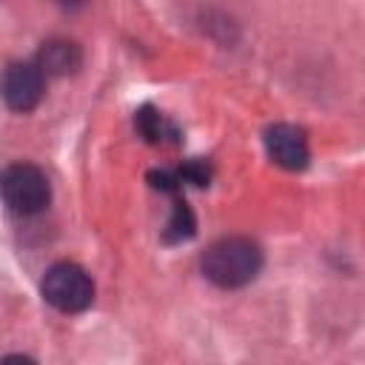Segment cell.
<instances>
[{"label": "cell", "mask_w": 365, "mask_h": 365, "mask_svg": "<svg viewBox=\"0 0 365 365\" xmlns=\"http://www.w3.org/2000/svg\"><path fill=\"white\" fill-rule=\"evenodd\" d=\"M262 268V248L248 237H222L202 254V274L220 288H242Z\"/></svg>", "instance_id": "6da1fadb"}, {"label": "cell", "mask_w": 365, "mask_h": 365, "mask_svg": "<svg viewBox=\"0 0 365 365\" xmlns=\"http://www.w3.org/2000/svg\"><path fill=\"white\" fill-rule=\"evenodd\" d=\"M0 197L9 211L31 217L40 214L51 200L48 177L31 163H14L0 171Z\"/></svg>", "instance_id": "7a4b0ae2"}, {"label": "cell", "mask_w": 365, "mask_h": 365, "mask_svg": "<svg viewBox=\"0 0 365 365\" xmlns=\"http://www.w3.org/2000/svg\"><path fill=\"white\" fill-rule=\"evenodd\" d=\"M40 294L51 308H57L63 314H77V311H86L94 302V282L80 265L54 262L43 274Z\"/></svg>", "instance_id": "3957f363"}, {"label": "cell", "mask_w": 365, "mask_h": 365, "mask_svg": "<svg viewBox=\"0 0 365 365\" xmlns=\"http://www.w3.org/2000/svg\"><path fill=\"white\" fill-rule=\"evenodd\" d=\"M46 91V74L37 68V63H11L0 77V97L11 111H31L43 100Z\"/></svg>", "instance_id": "277c9868"}, {"label": "cell", "mask_w": 365, "mask_h": 365, "mask_svg": "<svg viewBox=\"0 0 365 365\" xmlns=\"http://www.w3.org/2000/svg\"><path fill=\"white\" fill-rule=\"evenodd\" d=\"M262 143H265V151L268 157L285 168V171H302L311 160V151H308V137L302 128L291 125V123H274L265 128L262 134Z\"/></svg>", "instance_id": "5b68a950"}, {"label": "cell", "mask_w": 365, "mask_h": 365, "mask_svg": "<svg viewBox=\"0 0 365 365\" xmlns=\"http://www.w3.org/2000/svg\"><path fill=\"white\" fill-rule=\"evenodd\" d=\"M83 63V51L77 43L71 40H48L43 43L40 54H37V68L46 74V77H66V74H74Z\"/></svg>", "instance_id": "8992f818"}, {"label": "cell", "mask_w": 365, "mask_h": 365, "mask_svg": "<svg viewBox=\"0 0 365 365\" xmlns=\"http://www.w3.org/2000/svg\"><path fill=\"white\" fill-rule=\"evenodd\" d=\"M134 125H137V131H140L148 143H154V145H160V143H180V128H177L165 114H160V111L151 108V106H143V108L137 111Z\"/></svg>", "instance_id": "52a82bcc"}, {"label": "cell", "mask_w": 365, "mask_h": 365, "mask_svg": "<svg viewBox=\"0 0 365 365\" xmlns=\"http://www.w3.org/2000/svg\"><path fill=\"white\" fill-rule=\"evenodd\" d=\"M197 234V220H194V211L188 208L185 200H177L174 208H171V217H168V225L163 231V240L165 242H188L191 237Z\"/></svg>", "instance_id": "ba28073f"}, {"label": "cell", "mask_w": 365, "mask_h": 365, "mask_svg": "<svg viewBox=\"0 0 365 365\" xmlns=\"http://www.w3.org/2000/svg\"><path fill=\"white\" fill-rule=\"evenodd\" d=\"M177 177L185 185H208L211 182V165L205 160H188L182 165H177Z\"/></svg>", "instance_id": "9c48e42d"}, {"label": "cell", "mask_w": 365, "mask_h": 365, "mask_svg": "<svg viewBox=\"0 0 365 365\" xmlns=\"http://www.w3.org/2000/svg\"><path fill=\"white\" fill-rule=\"evenodd\" d=\"M0 365H37L31 356H23V354H9L0 359Z\"/></svg>", "instance_id": "30bf717a"}]
</instances>
